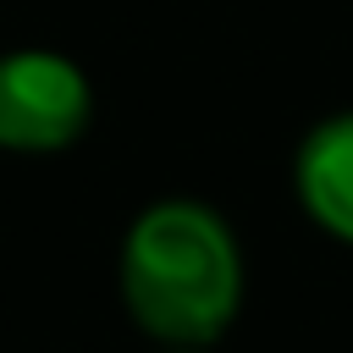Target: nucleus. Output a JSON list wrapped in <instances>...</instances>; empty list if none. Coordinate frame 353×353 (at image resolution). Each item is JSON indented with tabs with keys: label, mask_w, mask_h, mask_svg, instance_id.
I'll return each mask as SVG.
<instances>
[{
	"label": "nucleus",
	"mask_w": 353,
	"mask_h": 353,
	"mask_svg": "<svg viewBox=\"0 0 353 353\" xmlns=\"http://www.w3.org/2000/svg\"><path fill=\"white\" fill-rule=\"evenodd\" d=\"M121 303L165 347H210L243 303V254L232 226L199 199L149 204L121 237Z\"/></svg>",
	"instance_id": "nucleus-1"
},
{
	"label": "nucleus",
	"mask_w": 353,
	"mask_h": 353,
	"mask_svg": "<svg viewBox=\"0 0 353 353\" xmlns=\"http://www.w3.org/2000/svg\"><path fill=\"white\" fill-rule=\"evenodd\" d=\"M94 121V88L61 50H6L0 55V149L55 154L72 149Z\"/></svg>",
	"instance_id": "nucleus-2"
},
{
	"label": "nucleus",
	"mask_w": 353,
	"mask_h": 353,
	"mask_svg": "<svg viewBox=\"0 0 353 353\" xmlns=\"http://www.w3.org/2000/svg\"><path fill=\"white\" fill-rule=\"evenodd\" d=\"M292 182H298V204L309 210V221L353 243V110L309 127L292 160Z\"/></svg>",
	"instance_id": "nucleus-3"
},
{
	"label": "nucleus",
	"mask_w": 353,
	"mask_h": 353,
	"mask_svg": "<svg viewBox=\"0 0 353 353\" xmlns=\"http://www.w3.org/2000/svg\"><path fill=\"white\" fill-rule=\"evenodd\" d=\"M165 353H204V347H165Z\"/></svg>",
	"instance_id": "nucleus-4"
}]
</instances>
